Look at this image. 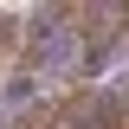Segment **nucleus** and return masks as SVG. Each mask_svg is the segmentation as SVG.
I'll use <instances>...</instances> for the list:
<instances>
[{"instance_id": "1", "label": "nucleus", "mask_w": 129, "mask_h": 129, "mask_svg": "<svg viewBox=\"0 0 129 129\" xmlns=\"http://www.w3.org/2000/svg\"><path fill=\"white\" fill-rule=\"evenodd\" d=\"M58 129H129V78L110 84V90H78V97H64Z\"/></svg>"}]
</instances>
